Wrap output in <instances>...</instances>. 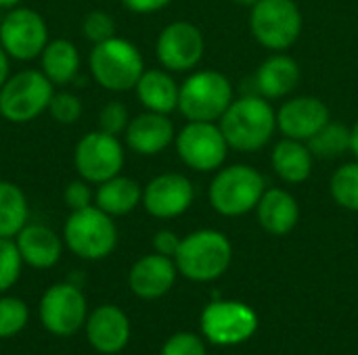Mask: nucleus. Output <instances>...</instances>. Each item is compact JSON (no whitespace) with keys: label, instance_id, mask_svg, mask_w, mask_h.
Instances as JSON below:
<instances>
[{"label":"nucleus","instance_id":"nucleus-1","mask_svg":"<svg viewBox=\"0 0 358 355\" xmlns=\"http://www.w3.org/2000/svg\"><path fill=\"white\" fill-rule=\"evenodd\" d=\"M218 126L229 142V149L254 153L271 142L277 130V113L271 103L260 94L235 98Z\"/></svg>","mask_w":358,"mask_h":355},{"label":"nucleus","instance_id":"nucleus-2","mask_svg":"<svg viewBox=\"0 0 358 355\" xmlns=\"http://www.w3.org/2000/svg\"><path fill=\"white\" fill-rule=\"evenodd\" d=\"M88 69L101 88L109 92H128L134 90L143 75L145 61L132 42L113 36L92 46L88 54Z\"/></svg>","mask_w":358,"mask_h":355},{"label":"nucleus","instance_id":"nucleus-3","mask_svg":"<svg viewBox=\"0 0 358 355\" xmlns=\"http://www.w3.org/2000/svg\"><path fill=\"white\" fill-rule=\"evenodd\" d=\"M65 247L80 259L99 262L117 247V228L109 213L96 205L71 211L63 226Z\"/></svg>","mask_w":358,"mask_h":355},{"label":"nucleus","instance_id":"nucleus-4","mask_svg":"<svg viewBox=\"0 0 358 355\" xmlns=\"http://www.w3.org/2000/svg\"><path fill=\"white\" fill-rule=\"evenodd\" d=\"M233 247L218 230H197L180 241L174 255L178 272L195 282H208L227 272L231 266Z\"/></svg>","mask_w":358,"mask_h":355},{"label":"nucleus","instance_id":"nucleus-5","mask_svg":"<svg viewBox=\"0 0 358 355\" xmlns=\"http://www.w3.org/2000/svg\"><path fill=\"white\" fill-rule=\"evenodd\" d=\"M233 100L231 80L216 69H201L180 84L178 111L189 121H218Z\"/></svg>","mask_w":358,"mask_h":355},{"label":"nucleus","instance_id":"nucleus-6","mask_svg":"<svg viewBox=\"0 0 358 355\" xmlns=\"http://www.w3.org/2000/svg\"><path fill=\"white\" fill-rule=\"evenodd\" d=\"M266 190L264 176L252 165H229L214 176L208 197L210 205L227 218L245 216L256 209L260 197Z\"/></svg>","mask_w":358,"mask_h":355},{"label":"nucleus","instance_id":"nucleus-7","mask_svg":"<svg viewBox=\"0 0 358 355\" xmlns=\"http://www.w3.org/2000/svg\"><path fill=\"white\" fill-rule=\"evenodd\" d=\"M55 84L40 69H21L0 88V115L8 123H29L48 111Z\"/></svg>","mask_w":358,"mask_h":355},{"label":"nucleus","instance_id":"nucleus-8","mask_svg":"<svg viewBox=\"0 0 358 355\" xmlns=\"http://www.w3.org/2000/svg\"><path fill=\"white\" fill-rule=\"evenodd\" d=\"M250 29L264 48L287 50L302 33V10L296 0H258L250 13Z\"/></svg>","mask_w":358,"mask_h":355},{"label":"nucleus","instance_id":"nucleus-9","mask_svg":"<svg viewBox=\"0 0 358 355\" xmlns=\"http://www.w3.org/2000/svg\"><path fill=\"white\" fill-rule=\"evenodd\" d=\"M38 316L44 331H48L50 335L73 337L86 324L88 303L78 285L57 282L42 293Z\"/></svg>","mask_w":358,"mask_h":355},{"label":"nucleus","instance_id":"nucleus-10","mask_svg":"<svg viewBox=\"0 0 358 355\" xmlns=\"http://www.w3.org/2000/svg\"><path fill=\"white\" fill-rule=\"evenodd\" d=\"M124 146L117 136L103 130L84 134L73 149V167L88 184H101L124 169Z\"/></svg>","mask_w":358,"mask_h":355},{"label":"nucleus","instance_id":"nucleus-11","mask_svg":"<svg viewBox=\"0 0 358 355\" xmlns=\"http://www.w3.org/2000/svg\"><path fill=\"white\" fill-rule=\"evenodd\" d=\"M180 161L195 172H216L229 155V142L216 121H189L174 138Z\"/></svg>","mask_w":358,"mask_h":355},{"label":"nucleus","instance_id":"nucleus-12","mask_svg":"<svg viewBox=\"0 0 358 355\" xmlns=\"http://www.w3.org/2000/svg\"><path fill=\"white\" fill-rule=\"evenodd\" d=\"M48 44V25L44 17L27 6L6 10L0 21V46L15 61H34Z\"/></svg>","mask_w":358,"mask_h":355},{"label":"nucleus","instance_id":"nucleus-13","mask_svg":"<svg viewBox=\"0 0 358 355\" xmlns=\"http://www.w3.org/2000/svg\"><path fill=\"white\" fill-rule=\"evenodd\" d=\"M206 40L197 25L189 21L168 23L155 42V54L164 69L170 73H185L199 65L203 59Z\"/></svg>","mask_w":358,"mask_h":355},{"label":"nucleus","instance_id":"nucleus-14","mask_svg":"<svg viewBox=\"0 0 358 355\" xmlns=\"http://www.w3.org/2000/svg\"><path fill=\"white\" fill-rule=\"evenodd\" d=\"M258 328L252 308L239 301H214L201 314V331L216 345H237L248 341Z\"/></svg>","mask_w":358,"mask_h":355},{"label":"nucleus","instance_id":"nucleus-15","mask_svg":"<svg viewBox=\"0 0 358 355\" xmlns=\"http://www.w3.org/2000/svg\"><path fill=\"white\" fill-rule=\"evenodd\" d=\"M195 199V188L191 180L182 174H159L143 188L141 205L145 211L157 220H172L182 216Z\"/></svg>","mask_w":358,"mask_h":355},{"label":"nucleus","instance_id":"nucleus-16","mask_svg":"<svg viewBox=\"0 0 358 355\" xmlns=\"http://www.w3.org/2000/svg\"><path fill=\"white\" fill-rule=\"evenodd\" d=\"M329 121L327 105L317 96H296L277 111V130L285 138L308 142Z\"/></svg>","mask_w":358,"mask_h":355},{"label":"nucleus","instance_id":"nucleus-17","mask_svg":"<svg viewBox=\"0 0 358 355\" xmlns=\"http://www.w3.org/2000/svg\"><path fill=\"white\" fill-rule=\"evenodd\" d=\"M84 333L94 352L105 355L120 354L130 341V320L124 310L107 303L88 312Z\"/></svg>","mask_w":358,"mask_h":355},{"label":"nucleus","instance_id":"nucleus-18","mask_svg":"<svg viewBox=\"0 0 358 355\" xmlns=\"http://www.w3.org/2000/svg\"><path fill=\"white\" fill-rule=\"evenodd\" d=\"M124 136H126V144L132 153L143 155V157H153V155H159L162 151H166L174 142L176 132H174V123L168 115L145 111L130 119Z\"/></svg>","mask_w":358,"mask_h":355},{"label":"nucleus","instance_id":"nucleus-19","mask_svg":"<svg viewBox=\"0 0 358 355\" xmlns=\"http://www.w3.org/2000/svg\"><path fill=\"white\" fill-rule=\"evenodd\" d=\"M176 274H178V268L172 257L149 253L130 268L128 285L136 297L151 301V299L164 297L174 287Z\"/></svg>","mask_w":358,"mask_h":355},{"label":"nucleus","instance_id":"nucleus-20","mask_svg":"<svg viewBox=\"0 0 358 355\" xmlns=\"http://www.w3.org/2000/svg\"><path fill=\"white\" fill-rule=\"evenodd\" d=\"M17 249L25 266L34 270H48L59 264L63 255V239L44 224H27L15 236Z\"/></svg>","mask_w":358,"mask_h":355},{"label":"nucleus","instance_id":"nucleus-21","mask_svg":"<svg viewBox=\"0 0 358 355\" xmlns=\"http://www.w3.org/2000/svg\"><path fill=\"white\" fill-rule=\"evenodd\" d=\"M256 216L268 234L285 236L296 228L300 220V207L296 197L285 188H266L256 205Z\"/></svg>","mask_w":358,"mask_h":355},{"label":"nucleus","instance_id":"nucleus-22","mask_svg":"<svg viewBox=\"0 0 358 355\" xmlns=\"http://www.w3.org/2000/svg\"><path fill=\"white\" fill-rule=\"evenodd\" d=\"M256 90L266 100L292 94L300 84V65L283 52L271 54L256 71Z\"/></svg>","mask_w":358,"mask_h":355},{"label":"nucleus","instance_id":"nucleus-23","mask_svg":"<svg viewBox=\"0 0 358 355\" xmlns=\"http://www.w3.org/2000/svg\"><path fill=\"white\" fill-rule=\"evenodd\" d=\"M134 90L145 111L170 115L178 109L180 86L174 82L168 69H145Z\"/></svg>","mask_w":358,"mask_h":355},{"label":"nucleus","instance_id":"nucleus-24","mask_svg":"<svg viewBox=\"0 0 358 355\" xmlns=\"http://www.w3.org/2000/svg\"><path fill=\"white\" fill-rule=\"evenodd\" d=\"M313 153L306 142L294 138H281L271 155L275 174L287 184H302L313 174Z\"/></svg>","mask_w":358,"mask_h":355},{"label":"nucleus","instance_id":"nucleus-25","mask_svg":"<svg viewBox=\"0 0 358 355\" xmlns=\"http://www.w3.org/2000/svg\"><path fill=\"white\" fill-rule=\"evenodd\" d=\"M141 201H143V186L136 180L126 178L122 174L96 184L94 190V205L105 213H109L111 218L128 216L141 205Z\"/></svg>","mask_w":358,"mask_h":355},{"label":"nucleus","instance_id":"nucleus-26","mask_svg":"<svg viewBox=\"0 0 358 355\" xmlns=\"http://www.w3.org/2000/svg\"><path fill=\"white\" fill-rule=\"evenodd\" d=\"M40 71L55 84H71L80 73V50L73 42L57 38L48 40L40 54Z\"/></svg>","mask_w":358,"mask_h":355},{"label":"nucleus","instance_id":"nucleus-27","mask_svg":"<svg viewBox=\"0 0 358 355\" xmlns=\"http://www.w3.org/2000/svg\"><path fill=\"white\" fill-rule=\"evenodd\" d=\"M29 203L21 186L0 180V239H15L29 222Z\"/></svg>","mask_w":358,"mask_h":355},{"label":"nucleus","instance_id":"nucleus-28","mask_svg":"<svg viewBox=\"0 0 358 355\" xmlns=\"http://www.w3.org/2000/svg\"><path fill=\"white\" fill-rule=\"evenodd\" d=\"M313 157L317 159H336L350 151V128L344 123L327 121L308 142Z\"/></svg>","mask_w":358,"mask_h":355},{"label":"nucleus","instance_id":"nucleus-29","mask_svg":"<svg viewBox=\"0 0 358 355\" xmlns=\"http://www.w3.org/2000/svg\"><path fill=\"white\" fill-rule=\"evenodd\" d=\"M329 190L340 207L348 211H358V159L342 165L331 176Z\"/></svg>","mask_w":358,"mask_h":355},{"label":"nucleus","instance_id":"nucleus-30","mask_svg":"<svg viewBox=\"0 0 358 355\" xmlns=\"http://www.w3.org/2000/svg\"><path fill=\"white\" fill-rule=\"evenodd\" d=\"M29 322V308L19 297H0V339L19 335Z\"/></svg>","mask_w":358,"mask_h":355},{"label":"nucleus","instance_id":"nucleus-31","mask_svg":"<svg viewBox=\"0 0 358 355\" xmlns=\"http://www.w3.org/2000/svg\"><path fill=\"white\" fill-rule=\"evenodd\" d=\"M21 268L23 259L15 239H0V295L17 285Z\"/></svg>","mask_w":358,"mask_h":355},{"label":"nucleus","instance_id":"nucleus-32","mask_svg":"<svg viewBox=\"0 0 358 355\" xmlns=\"http://www.w3.org/2000/svg\"><path fill=\"white\" fill-rule=\"evenodd\" d=\"M48 113L57 123L71 126L82 117V103L73 92H55L48 105Z\"/></svg>","mask_w":358,"mask_h":355},{"label":"nucleus","instance_id":"nucleus-33","mask_svg":"<svg viewBox=\"0 0 358 355\" xmlns=\"http://www.w3.org/2000/svg\"><path fill=\"white\" fill-rule=\"evenodd\" d=\"M82 33L86 36V40H90L92 44L105 42L109 38L115 36V21L109 13L105 10H90L84 19H82Z\"/></svg>","mask_w":358,"mask_h":355},{"label":"nucleus","instance_id":"nucleus-34","mask_svg":"<svg viewBox=\"0 0 358 355\" xmlns=\"http://www.w3.org/2000/svg\"><path fill=\"white\" fill-rule=\"evenodd\" d=\"M128 123H130V113L124 103L111 100L99 113V130H103L107 134L120 136L126 132Z\"/></svg>","mask_w":358,"mask_h":355},{"label":"nucleus","instance_id":"nucleus-35","mask_svg":"<svg viewBox=\"0 0 358 355\" xmlns=\"http://www.w3.org/2000/svg\"><path fill=\"white\" fill-rule=\"evenodd\" d=\"M159 355H206V345L193 333H178L164 343Z\"/></svg>","mask_w":358,"mask_h":355},{"label":"nucleus","instance_id":"nucleus-36","mask_svg":"<svg viewBox=\"0 0 358 355\" xmlns=\"http://www.w3.org/2000/svg\"><path fill=\"white\" fill-rule=\"evenodd\" d=\"M63 201L71 211H78V209L94 205V192H92V188H90V184L86 180L78 178V180H73V182H69L65 186Z\"/></svg>","mask_w":358,"mask_h":355},{"label":"nucleus","instance_id":"nucleus-37","mask_svg":"<svg viewBox=\"0 0 358 355\" xmlns=\"http://www.w3.org/2000/svg\"><path fill=\"white\" fill-rule=\"evenodd\" d=\"M180 241L182 239H178L176 232H172V230H159L153 236V249H155V253L174 259V255H176L178 247H180Z\"/></svg>","mask_w":358,"mask_h":355},{"label":"nucleus","instance_id":"nucleus-38","mask_svg":"<svg viewBox=\"0 0 358 355\" xmlns=\"http://www.w3.org/2000/svg\"><path fill=\"white\" fill-rule=\"evenodd\" d=\"M172 0H122V4L138 15H147V13H157L162 8H166Z\"/></svg>","mask_w":358,"mask_h":355},{"label":"nucleus","instance_id":"nucleus-39","mask_svg":"<svg viewBox=\"0 0 358 355\" xmlns=\"http://www.w3.org/2000/svg\"><path fill=\"white\" fill-rule=\"evenodd\" d=\"M8 75H10V56L0 46V88L4 86V82L8 80Z\"/></svg>","mask_w":358,"mask_h":355},{"label":"nucleus","instance_id":"nucleus-40","mask_svg":"<svg viewBox=\"0 0 358 355\" xmlns=\"http://www.w3.org/2000/svg\"><path fill=\"white\" fill-rule=\"evenodd\" d=\"M350 153L358 159V119L357 123L350 128Z\"/></svg>","mask_w":358,"mask_h":355},{"label":"nucleus","instance_id":"nucleus-41","mask_svg":"<svg viewBox=\"0 0 358 355\" xmlns=\"http://www.w3.org/2000/svg\"><path fill=\"white\" fill-rule=\"evenodd\" d=\"M19 2H21V0H0V8H2V10H10V8L19 6Z\"/></svg>","mask_w":358,"mask_h":355},{"label":"nucleus","instance_id":"nucleus-42","mask_svg":"<svg viewBox=\"0 0 358 355\" xmlns=\"http://www.w3.org/2000/svg\"><path fill=\"white\" fill-rule=\"evenodd\" d=\"M233 2H237V4H241V6H250V8H252L258 0H233Z\"/></svg>","mask_w":358,"mask_h":355}]
</instances>
